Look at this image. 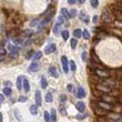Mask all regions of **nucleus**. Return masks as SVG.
Returning <instances> with one entry per match:
<instances>
[{"instance_id": "nucleus-1", "label": "nucleus", "mask_w": 122, "mask_h": 122, "mask_svg": "<svg viewBox=\"0 0 122 122\" xmlns=\"http://www.w3.org/2000/svg\"><path fill=\"white\" fill-rule=\"evenodd\" d=\"M98 107H99L100 109H102V110H104V111H107V112H109V111H112V110H113V107L111 106V104L103 102V101H99V102H98Z\"/></svg>"}, {"instance_id": "nucleus-2", "label": "nucleus", "mask_w": 122, "mask_h": 122, "mask_svg": "<svg viewBox=\"0 0 122 122\" xmlns=\"http://www.w3.org/2000/svg\"><path fill=\"white\" fill-rule=\"evenodd\" d=\"M96 89L100 92H104V93H111V88L108 86H104L103 83H98L96 86Z\"/></svg>"}, {"instance_id": "nucleus-3", "label": "nucleus", "mask_w": 122, "mask_h": 122, "mask_svg": "<svg viewBox=\"0 0 122 122\" xmlns=\"http://www.w3.org/2000/svg\"><path fill=\"white\" fill-rule=\"evenodd\" d=\"M7 49L10 51V55L12 56V57H17V56H18V53H19V48H18V47H16V46H13V45L7 46Z\"/></svg>"}, {"instance_id": "nucleus-4", "label": "nucleus", "mask_w": 122, "mask_h": 122, "mask_svg": "<svg viewBox=\"0 0 122 122\" xmlns=\"http://www.w3.org/2000/svg\"><path fill=\"white\" fill-rule=\"evenodd\" d=\"M97 76H99V77H104V78H109L110 77V72L107 70H102V69H96L94 70Z\"/></svg>"}, {"instance_id": "nucleus-5", "label": "nucleus", "mask_w": 122, "mask_h": 122, "mask_svg": "<svg viewBox=\"0 0 122 122\" xmlns=\"http://www.w3.org/2000/svg\"><path fill=\"white\" fill-rule=\"evenodd\" d=\"M61 62H62V67H63V71L67 73L68 71H69V61H68L67 57L63 56V57H61Z\"/></svg>"}, {"instance_id": "nucleus-6", "label": "nucleus", "mask_w": 122, "mask_h": 122, "mask_svg": "<svg viewBox=\"0 0 122 122\" xmlns=\"http://www.w3.org/2000/svg\"><path fill=\"white\" fill-rule=\"evenodd\" d=\"M39 69H40V64L37 63V62H32L29 66V68H28V71H29V72H36V71H38Z\"/></svg>"}, {"instance_id": "nucleus-7", "label": "nucleus", "mask_w": 122, "mask_h": 122, "mask_svg": "<svg viewBox=\"0 0 122 122\" xmlns=\"http://www.w3.org/2000/svg\"><path fill=\"white\" fill-rule=\"evenodd\" d=\"M56 51V45L55 43H51V45H49L48 47H46L45 49V53L49 55V53H52V52Z\"/></svg>"}, {"instance_id": "nucleus-8", "label": "nucleus", "mask_w": 122, "mask_h": 122, "mask_svg": "<svg viewBox=\"0 0 122 122\" xmlns=\"http://www.w3.org/2000/svg\"><path fill=\"white\" fill-rule=\"evenodd\" d=\"M103 102L106 103H109V104H111V103H114L116 102V98L114 97H108V96H103Z\"/></svg>"}, {"instance_id": "nucleus-9", "label": "nucleus", "mask_w": 122, "mask_h": 122, "mask_svg": "<svg viewBox=\"0 0 122 122\" xmlns=\"http://www.w3.org/2000/svg\"><path fill=\"white\" fill-rule=\"evenodd\" d=\"M36 103H37V106H41L42 103V100H41V92L40 91H36Z\"/></svg>"}, {"instance_id": "nucleus-10", "label": "nucleus", "mask_w": 122, "mask_h": 122, "mask_svg": "<svg viewBox=\"0 0 122 122\" xmlns=\"http://www.w3.org/2000/svg\"><path fill=\"white\" fill-rule=\"evenodd\" d=\"M77 97H78V98H84V97H86V90H84L82 87H79V88H78Z\"/></svg>"}, {"instance_id": "nucleus-11", "label": "nucleus", "mask_w": 122, "mask_h": 122, "mask_svg": "<svg viewBox=\"0 0 122 122\" xmlns=\"http://www.w3.org/2000/svg\"><path fill=\"white\" fill-rule=\"evenodd\" d=\"M76 108H77V110L79 112H83L84 109H86V104H84L83 102H78L77 104H76Z\"/></svg>"}, {"instance_id": "nucleus-12", "label": "nucleus", "mask_w": 122, "mask_h": 122, "mask_svg": "<svg viewBox=\"0 0 122 122\" xmlns=\"http://www.w3.org/2000/svg\"><path fill=\"white\" fill-rule=\"evenodd\" d=\"M22 81H23V77L19 76L18 79H17V88H18V90H22Z\"/></svg>"}, {"instance_id": "nucleus-13", "label": "nucleus", "mask_w": 122, "mask_h": 122, "mask_svg": "<svg viewBox=\"0 0 122 122\" xmlns=\"http://www.w3.org/2000/svg\"><path fill=\"white\" fill-rule=\"evenodd\" d=\"M22 84H23V89L26 92L30 90V84H29V81L27 80V78H23V81H22Z\"/></svg>"}, {"instance_id": "nucleus-14", "label": "nucleus", "mask_w": 122, "mask_h": 122, "mask_svg": "<svg viewBox=\"0 0 122 122\" xmlns=\"http://www.w3.org/2000/svg\"><path fill=\"white\" fill-rule=\"evenodd\" d=\"M102 19L103 21H106V22H109L110 21V16H109V12H108V10H104L102 13Z\"/></svg>"}, {"instance_id": "nucleus-15", "label": "nucleus", "mask_w": 122, "mask_h": 122, "mask_svg": "<svg viewBox=\"0 0 122 122\" xmlns=\"http://www.w3.org/2000/svg\"><path fill=\"white\" fill-rule=\"evenodd\" d=\"M50 118H51L52 121L51 122H56L57 121V112H56V110L55 109H51V111H50Z\"/></svg>"}, {"instance_id": "nucleus-16", "label": "nucleus", "mask_w": 122, "mask_h": 122, "mask_svg": "<svg viewBox=\"0 0 122 122\" xmlns=\"http://www.w3.org/2000/svg\"><path fill=\"white\" fill-rule=\"evenodd\" d=\"M49 72H50V74H51L52 77L58 78V72H57V69H56L55 67H50V68H49Z\"/></svg>"}, {"instance_id": "nucleus-17", "label": "nucleus", "mask_w": 122, "mask_h": 122, "mask_svg": "<svg viewBox=\"0 0 122 122\" xmlns=\"http://www.w3.org/2000/svg\"><path fill=\"white\" fill-rule=\"evenodd\" d=\"M61 13H62V17H63V18H66V19H70L69 11H68L66 8H62V9H61Z\"/></svg>"}, {"instance_id": "nucleus-18", "label": "nucleus", "mask_w": 122, "mask_h": 122, "mask_svg": "<svg viewBox=\"0 0 122 122\" xmlns=\"http://www.w3.org/2000/svg\"><path fill=\"white\" fill-rule=\"evenodd\" d=\"M42 57V52L41 51H38V52H36L35 56H33V58H32V61L33 62H37V61L39 60V59Z\"/></svg>"}, {"instance_id": "nucleus-19", "label": "nucleus", "mask_w": 122, "mask_h": 122, "mask_svg": "<svg viewBox=\"0 0 122 122\" xmlns=\"http://www.w3.org/2000/svg\"><path fill=\"white\" fill-rule=\"evenodd\" d=\"M29 110H30V113H31V114H33V116H37V114H38V110H37V106H35V104H32V106H30Z\"/></svg>"}, {"instance_id": "nucleus-20", "label": "nucleus", "mask_w": 122, "mask_h": 122, "mask_svg": "<svg viewBox=\"0 0 122 122\" xmlns=\"http://www.w3.org/2000/svg\"><path fill=\"white\" fill-rule=\"evenodd\" d=\"M80 19L82 20V21H84V22H87L89 21V19H88V15H86V12L84 11H81L80 12Z\"/></svg>"}, {"instance_id": "nucleus-21", "label": "nucleus", "mask_w": 122, "mask_h": 122, "mask_svg": "<svg viewBox=\"0 0 122 122\" xmlns=\"http://www.w3.org/2000/svg\"><path fill=\"white\" fill-rule=\"evenodd\" d=\"M94 112H96L98 116H104V113H106L107 111H104V110H102V109H100L99 107H97L96 109H94Z\"/></svg>"}, {"instance_id": "nucleus-22", "label": "nucleus", "mask_w": 122, "mask_h": 122, "mask_svg": "<svg viewBox=\"0 0 122 122\" xmlns=\"http://www.w3.org/2000/svg\"><path fill=\"white\" fill-rule=\"evenodd\" d=\"M41 87H42V89H46V88L48 87V82H47V79L45 77L41 78Z\"/></svg>"}, {"instance_id": "nucleus-23", "label": "nucleus", "mask_w": 122, "mask_h": 122, "mask_svg": "<svg viewBox=\"0 0 122 122\" xmlns=\"http://www.w3.org/2000/svg\"><path fill=\"white\" fill-rule=\"evenodd\" d=\"M61 36H62L63 40H68L69 39V31L68 30H63V31L61 32Z\"/></svg>"}, {"instance_id": "nucleus-24", "label": "nucleus", "mask_w": 122, "mask_h": 122, "mask_svg": "<svg viewBox=\"0 0 122 122\" xmlns=\"http://www.w3.org/2000/svg\"><path fill=\"white\" fill-rule=\"evenodd\" d=\"M81 35H82V31H81L80 29H76L73 31V36H74V38H80Z\"/></svg>"}, {"instance_id": "nucleus-25", "label": "nucleus", "mask_w": 122, "mask_h": 122, "mask_svg": "<svg viewBox=\"0 0 122 122\" xmlns=\"http://www.w3.org/2000/svg\"><path fill=\"white\" fill-rule=\"evenodd\" d=\"M52 94L50 92H48L47 93V94H46V101H47V102L48 103H50V102H52Z\"/></svg>"}, {"instance_id": "nucleus-26", "label": "nucleus", "mask_w": 122, "mask_h": 122, "mask_svg": "<svg viewBox=\"0 0 122 122\" xmlns=\"http://www.w3.org/2000/svg\"><path fill=\"white\" fill-rule=\"evenodd\" d=\"M81 37H83L86 40H88V39H90V33H89V31H87V30H84L83 32H82V35H81Z\"/></svg>"}, {"instance_id": "nucleus-27", "label": "nucleus", "mask_w": 122, "mask_h": 122, "mask_svg": "<svg viewBox=\"0 0 122 122\" xmlns=\"http://www.w3.org/2000/svg\"><path fill=\"white\" fill-rule=\"evenodd\" d=\"M69 63H70V70H71V71H76L77 67H76V63H74V61H73V60H70V61H69Z\"/></svg>"}, {"instance_id": "nucleus-28", "label": "nucleus", "mask_w": 122, "mask_h": 122, "mask_svg": "<svg viewBox=\"0 0 122 122\" xmlns=\"http://www.w3.org/2000/svg\"><path fill=\"white\" fill-rule=\"evenodd\" d=\"M45 120H46V122H51V118H50V114H49V112L48 111H45Z\"/></svg>"}, {"instance_id": "nucleus-29", "label": "nucleus", "mask_w": 122, "mask_h": 122, "mask_svg": "<svg viewBox=\"0 0 122 122\" xmlns=\"http://www.w3.org/2000/svg\"><path fill=\"white\" fill-rule=\"evenodd\" d=\"M3 94H6V96H10L11 94V89L9 87H6L3 89Z\"/></svg>"}, {"instance_id": "nucleus-30", "label": "nucleus", "mask_w": 122, "mask_h": 122, "mask_svg": "<svg viewBox=\"0 0 122 122\" xmlns=\"http://www.w3.org/2000/svg\"><path fill=\"white\" fill-rule=\"evenodd\" d=\"M70 43H71V48H72V49H74V48H76V47H77V43H78L77 39H71Z\"/></svg>"}, {"instance_id": "nucleus-31", "label": "nucleus", "mask_w": 122, "mask_h": 122, "mask_svg": "<svg viewBox=\"0 0 122 122\" xmlns=\"http://www.w3.org/2000/svg\"><path fill=\"white\" fill-rule=\"evenodd\" d=\"M23 35H25V37H30V36L33 35V31L32 30H26V31H23Z\"/></svg>"}, {"instance_id": "nucleus-32", "label": "nucleus", "mask_w": 122, "mask_h": 122, "mask_svg": "<svg viewBox=\"0 0 122 122\" xmlns=\"http://www.w3.org/2000/svg\"><path fill=\"white\" fill-rule=\"evenodd\" d=\"M7 53V50L5 48H3V47H0V56H1V57H5V55H6Z\"/></svg>"}, {"instance_id": "nucleus-33", "label": "nucleus", "mask_w": 122, "mask_h": 122, "mask_svg": "<svg viewBox=\"0 0 122 122\" xmlns=\"http://www.w3.org/2000/svg\"><path fill=\"white\" fill-rule=\"evenodd\" d=\"M13 42H15L16 45H22V40L19 38H15L13 39Z\"/></svg>"}, {"instance_id": "nucleus-34", "label": "nucleus", "mask_w": 122, "mask_h": 122, "mask_svg": "<svg viewBox=\"0 0 122 122\" xmlns=\"http://www.w3.org/2000/svg\"><path fill=\"white\" fill-rule=\"evenodd\" d=\"M64 22V18L62 16H59L58 17V25H62Z\"/></svg>"}, {"instance_id": "nucleus-35", "label": "nucleus", "mask_w": 122, "mask_h": 122, "mask_svg": "<svg viewBox=\"0 0 122 122\" xmlns=\"http://www.w3.org/2000/svg\"><path fill=\"white\" fill-rule=\"evenodd\" d=\"M98 5H99V2H98V0H91V6H92L93 8H96V7H98Z\"/></svg>"}, {"instance_id": "nucleus-36", "label": "nucleus", "mask_w": 122, "mask_h": 122, "mask_svg": "<svg viewBox=\"0 0 122 122\" xmlns=\"http://www.w3.org/2000/svg\"><path fill=\"white\" fill-rule=\"evenodd\" d=\"M60 111L62 113V116H67V112H66V109H64L63 106H60Z\"/></svg>"}, {"instance_id": "nucleus-37", "label": "nucleus", "mask_w": 122, "mask_h": 122, "mask_svg": "<svg viewBox=\"0 0 122 122\" xmlns=\"http://www.w3.org/2000/svg\"><path fill=\"white\" fill-rule=\"evenodd\" d=\"M59 28H60V25H58V23H57V25H56V26H55V28H53V32H55L56 35L58 33V31H59Z\"/></svg>"}, {"instance_id": "nucleus-38", "label": "nucleus", "mask_w": 122, "mask_h": 122, "mask_svg": "<svg viewBox=\"0 0 122 122\" xmlns=\"http://www.w3.org/2000/svg\"><path fill=\"white\" fill-rule=\"evenodd\" d=\"M69 15H70V18H72V17H76V16H77V11H76L74 9H72V10H71V12L69 13Z\"/></svg>"}, {"instance_id": "nucleus-39", "label": "nucleus", "mask_w": 122, "mask_h": 122, "mask_svg": "<svg viewBox=\"0 0 122 122\" xmlns=\"http://www.w3.org/2000/svg\"><path fill=\"white\" fill-rule=\"evenodd\" d=\"M106 84H110V86H114V81H111L110 79H107L106 80ZM104 84V86H106Z\"/></svg>"}, {"instance_id": "nucleus-40", "label": "nucleus", "mask_w": 122, "mask_h": 122, "mask_svg": "<svg viewBox=\"0 0 122 122\" xmlns=\"http://www.w3.org/2000/svg\"><path fill=\"white\" fill-rule=\"evenodd\" d=\"M67 90L69 91V92H72V91H73V86H72V84H68V86H67Z\"/></svg>"}, {"instance_id": "nucleus-41", "label": "nucleus", "mask_w": 122, "mask_h": 122, "mask_svg": "<svg viewBox=\"0 0 122 122\" xmlns=\"http://www.w3.org/2000/svg\"><path fill=\"white\" fill-rule=\"evenodd\" d=\"M81 58H82V60H83V61L87 60V52H86V51L82 52V56H81Z\"/></svg>"}, {"instance_id": "nucleus-42", "label": "nucleus", "mask_w": 122, "mask_h": 122, "mask_svg": "<svg viewBox=\"0 0 122 122\" xmlns=\"http://www.w3.org/2000/svg\"><path fill=\"white\" fill-rule=\"evenodd\" d=\"M45 26H46V22L43 21V22H41L40 25H39V30H42V29H45Z\"/></svg>"}, {"instance_id": "nucleus-43", "label": "nucleus", "mask_w": 122, "mask_h": 122, "mask_svg": "<svg viewBox=\"0 0 122 122\" xmlns=\"http://www.w3.org/2000/svg\"><path fill=\"white\" fill-rule=\"evenodd\" d=\"M19 101H20V102H26L27 98H26V97H23V96H21V97H19Z\"/></svg>"}, {"instance_id": "nucleus-44", "label": "nucleus", "mask_w": 122, "mask_h": 122, "mask_svg": "<svg viewBox=\"0 0 122 122\" xmlns=\"http://www.w3.org/2000/svg\"><path fill=\"white\" fill-rule=\"evenodd\" d=\"M60 100H61V101H62V102H64V101L67 100V97L64 96V94H62V96L60 97Z\"/></svg>"}, {"instance_id": "nucleus-45", "label": "nucleus", "mask_w": 122, "mask_h": 122, "mask_svg": "<svg viewBox=\"0 0 122 122\" xmlns=\"http://www.w3.org/2000/svg\"><path fill=\"white\" fill-rule=\"evenodd\" d=\"M98 18H99L98 16H94V17H93V19H92L93 23H97V22H98Z\"/></svg>"}, {"instance_id": "nucleus-46", "label": "nucleus", "mask_w": 122, "mask_h": 122, "mask_svg": "<svg viewBox=\"0 0 122 122\" xmlns=\"http://www.w3.org/2000/svg\"><path fill=\"white\" fill-rule=\"evenodd\" d=\"M5 86H6V87H7V86H8V87L10 88V86H11V83H10L9 81H5Z\"/></svg>"}, {"instance_id": "nucleus-47", "label": "nucleus", "mask_w": 122, "mask_h": 122, "mask_svg": "<svg viewBox=\"0 0 122 122\" xmlns=\"http://www.w3.org/2000/svg\"><path fill=\"white\" fill-rule=\"evenodd\" d=\"M30 43H31V40H28V41H27V42H26V43H25V45H23V46H25V47H28V46H29Z\"/></svg>"}, {"instance_id": "nucleus-48", "label": "nucleus", "mask_w": 122, "mask_h": 122, "mask_svg": "<svg viewBox=\"0 0 122 122\" xmlns=\"http://www.w3.org/2000/svg\"><path fill=\"white\" fill-rule=\"evenodd\" d=\"M68 3H70V5H74V3H76V1H73V0H69V1H68Z\"/></svg>"}, {"instance_id": "nucleus-49", "label": "nucleus", "mask_w": 122, "mask_h": 122, "mask_svg": "<svg viewBox=\"0 0 122 122\" xmlns=\"http://www.w3.org/2000/svg\"><path fill=\"white\" fill-rule=\"evenodd\" d=\"M3 99H5V98H3V96H2V94H0V103L3 101Z\"/></svg>"}, {"instance_id": "nucleus-50", "label": "nucleus", "mask_w": 122, "mask_h": 122, "mask_svg": "<svg viewBox=\"0 0 122 122\" xmlns=\"http://www.w3.org/2000/svg\"><path fill=\"white\" fill-rule=\"evenodd\" d=\"M2 120H3V118H2V113L0 112V122H2Z\"/></svg>"}, {"instance_id": "nucleus-51", "label": "nucleus", "mask_w": 122, "mask_h": 122, "mask_svg": "<svg viewBox=\"0 0 122 122\" xmlns=\"http://www.w3.org/2000/svg\"><path fill=\"white\" fill-rule=\"evenodd\" d=\"M1 60H3V57H1V56H0V61Z\"/></svg>"}]
</instances>
